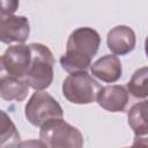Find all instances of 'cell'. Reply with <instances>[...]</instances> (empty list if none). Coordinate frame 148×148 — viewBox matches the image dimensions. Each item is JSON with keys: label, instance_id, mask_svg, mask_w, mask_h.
Instances as JSON below:
<instances>
[{"label": "cell", "instance_id": "obj_14", "mask_svg": "<svg viewBox=\"0 0 148 148\" xmlns=\"http://www.w3.org/2000/svg\"><path fill=\"white\" fill-rule=\"evenodd\" d=\"M147 81H148L147 67H141L136 69L127 83V89H128L127 91L131 92L136 98H146L148 95Z\"/></svg>", "mask_w": 148, "mask_h": 148}, {"label": "cell", "instance_id": "obj_8", "mask_svg": "<svg viewBox=\"0 0 148 148\" xmlns=\"http://www.w3.org/2000/svg\"><path fill=\"white\" fill-rule=\"evenodd\" d=\"M128 91L125 87L113 84L101 87L96 101L101 108L110 112H121L128 103Z\"/></svg>", "mask_w": 148, "mask_h": 148}, {"label": "cell", "instance_id": "obj_7", "mask_svg": "<svg viewBox=\"0 0 148 148\" xmlns=\"http://www.w3.org/2000/svg\"><path fill=\"white\" fill-rule=\"evenodd\" d=\"M30 34L29 21L24 16L5 15L0 18V42L3 44H22Z\"/></svg>", "mask_w": 148, "mask_h": 148}, {"label": "cell", "instance_id": "obj_17", "mask_svg": "<svg viewBox=\"0 0 148 148\" xmlns=\"http://www.w3.org/2000/svg\"><path fill=\"white\" fill-rule=\"evenodd\" d=\"M2 16H3V15H2V14H1V13H0V18H1V17H2Z\"/></svg>", "mask_w": 148, "mask_h": 148}, {"label": "cell", "instance_id": "obj_5", "mask_svg": "<svg viewBox=\"0 0 148 148\" xmlns=\"http://www.w3.org/2000/svg\"><path fill=\"white\" fill-rule=\"evenodd\" d=\"M24 113L28 121L36 127H40L46 121L62 118L64 116L60 104L43 90H36V92L32 94L25 104Z\"/></svg>", "mask_w": 148, "mask_h": 148}, {"label": "cell", "instance_id": "obj_15", "mask_svg": "<svg viewBox=\"0 0 148 148\" xmlns=\"http://www.w3.org/2000/svg\"><path fill=\"white\" fill-rule=\"evenodd\" d=\"M18 0H0V13L5 15H13L18 8Z\"/></svg>", "mask_w": 148, "mask_h": 148}, {"label": "cell", "instance_id": "obj_3", "mask_svg": "<svg viewBox=\"0 0 148 148\" xmlns=\"http://www.w3.org/2000/svg\"><path fill=\"white\" fill-rule=\"evenodd\" d=\"M39 140L42 146L50 148H81L83 146L81 132L62 118L52 119L43 124L40 126Z\"/></svg>", "mask_w": 148, "mask_h": 148}, {"label": "cell", "instance_id": "obj_16", "mask_svg": "<svg viewBox=\"0 0 148 148\" xmlns=\"http://www.w3.org/2000/svg\"><path fill=\"white\" fill-rule=\"evenodd\" d=\"M7 72H6V69H5V67H3V64H2V59H1V57H0V76L1 75H3V74H6Z\"/></svg>", "mask_w": 148, "mask_h": 148}, {"label": "cell", "instance_id": "obj_12", "mask_svg": "<svg viewBox=\"0 0 148 148\" xmlns=\"http://www.w3.org/2000/svg\"><path fill=\"white\" fill-rule=\"evenodd\" d=\"M128 125L135 133V136H143L148 132L147 126V101L134 104L127 114Z\"/></svg>", "mask_w": 148, "mask_h": 148}, {"label": "cell", "instance_id": "obj_13", "mask_svg": "<svg viewBox=\"0 0 148 148\" xmlns=\"http://www.w3.org/2000/svg\"><path fill=\"white\" fill-rule=\"evenodd\" d=\"M20 133L9 118V116L0 110V147H15L18 145Z\"/></svg>", "mask_w": 148, "mask_h": 148}, {"label": "cell", "instance_id": "obj_4", "mask_svg": "<svg viewBox=\"0 0 148 148\" xmlns=\"http://www.w3.org/2000/svg\"><path fill=\"white\" fill-rule=\"evenodd\" d=\"M101 86L87 72L69 73L62 82L65 98L74 104H90L96 101Z\"/></svg>", "mask_w": 148, "mask_h": 148}, {"label": "cell", "instance_id": "obj_1", "mask_svg": "<svg viewBox=\"0 0 148 148\" xmlns=\"http://www.w3.org/2000/svg\"><path fill=\"white\" fill-rule=\"evenodd\" d=\"M101 37L92 28L75 29L68 37L66 52L60 58V65L67 73L87 72L91 59L98 51Z\"/></svg>", "mask_w": 148, "mask_h": 148}, {"label": "cell", "instance_id": "obj_6", "mask_svg": "<svg viewBox=\"0 0 148 148\" xmlns=\"http://www.w3.org/2000/svg\"><path fill=\"white\" fill-rule=\"evenodd\" d=\"M1 59L5 69L9 75L24 80L31 60L30 46L23 43L12 45L5 51Z\"/></svg>", "mask_w": 148, "mask_h": 148}, {"label": "cell", "instance_id": "obj_11", "mask_svg": "<svg viewBox=\"0 0 148 148\" xmlns=\"http://www.w3.org/2000/svg\"><path fill=\"white\" fill-rule=\"evenodd\" d=\"M29 92V86L23 79L9 75L8 73L0 76V97L6 101L21 102L25 99Z\"/></svg>", "mask_w": 148, "mask_h": 148}, {"label": "cell", "instance_id": "obj_2", "mask_svg": "<svg viewBox=\"0 0 148 148\" xmlns=\"http://www.w3.org/2000/svg\"><path fill=\"white\" fill-rule=\"evenodd\" d=\"M31 51V60L24 81L34 90H44L49 88L53 81L54 59L47 46L40 43L29 45Z\"/></svg>", "mask_w": 148, "mask_h": 148}, {"label": "cell", "instance_id": "obj_9", "mask_svg": "<svg viewBox=\"0 0 148 148\" xmlns=\"http://www.w3.org/2000/svg\"><path fill=\"white\" fill-rule=\"evenodd\" d=\"M108 47L116 56H125L135 46V34L126 25H117L108 34Z\"/></svg>", "mask_w": 148, "mask_h": 148}, {"label": "cell", "instance_id": "obj_10", "mask_svg": "<svg viewBox=\"0 0 148 148\" xmlns=\"http://www.w3.org/2000/svg\"><path fill=\"white\" fill-rule=\"evenodd\" d=\"M90 73L98 80L108 83L118 81L123 73L121 62L114 54H105L90 66Z\"/></svg>", "mask_w": 148, "mask_h": 148}]
</instances>
